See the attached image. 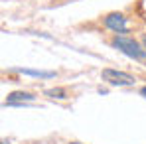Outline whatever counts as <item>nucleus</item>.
I'll use <instances>...</instances> for the list:
<instances>
[{
    "label": "nucleus",
    "instance_id": "f03ea898",
    "mask_svg": "<svg viewBox=\"0 0 146 144\" xmlns=\"http://www.w3.org/2000/svg\"><path fill=\"white\" fill-rule=\"evenodd\" d=\"M103 81H107L109 85H115V87H126V85H134L136 79L132 75L124 71H117V69H103L101 71Z\"/></svg>",
    "mask_w": 146,
    "mask_h": 144
},
{
    "label": "nucleus",
    "instance_id": "7ed1b4c3",
    "mask_svg": "<svg viewBox=\"0 0 146 144\" xmlns=\"http://www.w3.org/2000/svg\"><path fill=\"white\" fill-rule=\"evenodd\" d=\"M105 26L117 34H128V26H126V18L121 12H111L105 16Z\"/></svg>",
    "mask_w": 146,
    "mask_h": 144
},
{
    "label": "nucleus",
    "instance_id": "20e7f679",
    "mask_svg": "<svg viewBox=\"0 0 146 144\" xmlns=\"http://www.w3.org/2000/svg\"><path fill=\"white\" fill-rule=\"evenodd\" d=\"M34 99L36 97L32 93H28V91H12V93H8L4 107H22L24 103H32Z\"/></svg>",
    "mask_w": 146,
    "mask_h": 144
},
{
    "label": "nucleus",
    "instance_id": "39448f33",
    "mask_svg": "<svg viewBox=\"0 0 146 144\" xmlns=\"http://www.w3.org/2000/svg\"><path fill=\"white\" fill-rule=\"evenodd\" d=\"M22 75H30V77H42V79H51L55 77V71H38V69H16Z\"/></svg>",
    "mask_w": 146,
    "mask_h": 144
},
{
    "label": "nucleus",
    "instance_id": "6e6552de",
    "mask_svg": "<svg viewBox=\"0 0 146 144\" xmlns=\"http://www.w3.org/2000/svg\"><path fill=\"white\" fill-rule=\"evenodd\" d=\"M144 46H146V38H144Z\"/></svg>",
    "mask_w": 146,
    "mask_h": 144
},
{
    "label": "nucleus",
    "instance_id": "0eeeda50",
    "mask_svg": "<svg viewBox=\"0 0 146 144\" xmlns=\"http://www.w3.org/2000/svg\"><path fill=\"white\" fill-rule=\"evenodd\" d=\"M140 95H144V97H146V85L142 87V89H140Z\"/></svg>",
    "mask_w": 146,
    "mask_h": 144
},
{
    "label": "nucleus",
    "instance_id": "1a4fd4ad",
    "mask_svg": "<svg viewBox=\"0 0 146 144\" xmlns=\"http://www.w3.org/2000/svg\"><path fill=\"white\" fill-rule=\"evenodd\" d=\"M71 144H79V142H71Z\"/></svg>",
    "mask_w": 146,
    "mask_h": 144
},
{
    "label": "nucleus",
    "instance_id": "423d86ee",
    "mask_svg": "<svg viewBox=\"0 0 146 144\" xmlns=\"http://www.w3.org/2000/svg\"><path fill=\"white\" fill-rule=\"evenodd\" d=\"M46 95L53 97V99H67L65 89H59V87H55V89H48V91H46Z\"/></svg>",
    "mask_w": 146,
    "mask_h": 144
},
{
    "label": "nucleus",
    "instance_id": "f257e3e1",
    "mask_svg": "<svg viewBox=\"0 0 146 144\" xmlns=\"http://www.w3.org/2000/svg\"><path fill=\"white\" fill-rule=\"evenodd\" d=\"M113 46L117 49H121L124 55L132 57V59H146V49H142L138 46V42L130 40V38H124V36H117L113 40Z\"/></svg>",
    "mask_w": 146,
    "mask_h": 144
}]
</instances>
